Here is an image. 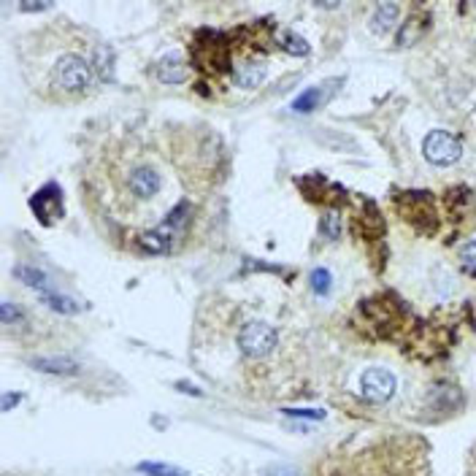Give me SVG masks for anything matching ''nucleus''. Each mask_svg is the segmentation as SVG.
<instances>
[{"mask_svg": "<svg viewBox=\"0 0 476 476\" xmlns=\"http://www.w3.org/2000/svg\"><path fill=\"white\" fill-rule=\"evenodd\" d=\"M190 214H192V206L187 201H181L179 206H173L171 214L166 216L155 230H149V233H144L138 238V247L144 252H149V255H168L173 249V241L184 233V227L190 222Z\"/></svg>", "mask_w": 476, "mask_h": 476, "instance_id": "nucleus-1", "label": "nucleus"}, {"mask_svg": "<svg viewBox=\"0 0 476 476\" xmlns=\"http://www.w3.org/2000/svg\"><path fill=\"white\" fill-rule=\"evenodd\" d=\"M52 87L68 95H82L92 87V65L79 54H63L52 68Z\"/></svg>", "mask_w": 476, "mask_h": 476, "instance_id": "nucleus-2", "label": "nucleus"}, {"mask_svg": "<svg viewBox=\"0 0 476 476\" xmlns=\"http://www.w3.org/2000/svg\"><path fill=\"white\" fill-rule=\"evenodd\" d=\"M279 344V333L273 325L262 322V319H252L238 330V349L244 357L249 360H262L268 357Z\"/></svg>", "mask_w": 476, "mask_h": 476, "instance_id": "nucleus-3", "label": "nucleus"}, {"mask_svg": "<svg viewBox=\"0 0 476 476\" xmlns=\"http://www.w3.org/2000/svg\"><path fill=\"white\" fill-rule=\"evenodd\" d=\"M422 155L433 166L449 168V166H455L463 157V144H460L457 135H452L446 130H433L422 141Z\"/></svg>", "mask_w": 476, "mask_h": 476, "instance_id": "nucleus-4", "label": "nucleus"}, {"mask_svg": "<svg viewBox=\"0 0 476 476\" xmlns=\"http://www.w3.org/2000/svg\"><path fill=\"white\" fill-rule=\"evenodd\" d=\"M206 38H209V41H203V36H198V41L192 46V57H195L198 68L212 71V73L227 68V63H230V49H227L225 38H222L219 33H212V30H206Z\"/></svg>", "mask_w": 476, "mask_h": 476, "instance_id": "nucleus-5", "label": "nucleus"}, {"mask_svg": "<svg viewBox=\"0 0 476 476\" xmlns=\"http://www.w3.org/2000/svg\"><path fill=\"white\" fill-rule=\"evenodd\" d=\"M395 389H398V379L387 368H368L360 376V392L371 403H387L395 395Z\"/></svg>", "mask_w": 476, "mask_h": 476, "instance_id": "nucleus-6", "label": "nucleus"}, {"mask_svg": "<svg viewBox=\"0 0 476 476\" xmlns=\"http://www.w3.org/2000/svg\"><path fill=\"white\" fill-rule=\"evenodd\" d=\"M125 187H128V192L135 201H152L163 190V176H160L157 168H152L146 163L144 166H133L128 179H125Z\"/></svg>", "mask_w": 476, "mask_h": 476, "instance_id": "nucleus-7", "label": "nucleus"}, {"mask_svg": "<svg viewBox=\"0 0 476 476\" xmlns=\"http://www.w3.org/2000/svg\"><path fill=\"white\" fill-rule=\"evenodd\" d=\"M30 209H33V214L38 216L41 222H54V219H60L63 212H65V209H63L60 187H57V184H46V187H41V190L33 195Z\"/></svg>", "mask_w": 476, "mask_h": 476, "instance_id": "nucleus-8", "label": "nucleus"}, {"mask_svg": "<svg viewBox=\"0 0 476 476\" xmlns=\"http://www.w3.org/2000/svg\"><path fill=\"white\" fill-rule=\"evenodd\" d=\"M30 365L41 374H54V376H76L82 371V363L71 360V357H36L30 360Z\"/></svg>", "mask_w": 476, "mask_h": 476, "instance_id": "nucleus-9", "label": "nucleus"}, {"mask_svg": "<svg viewBox=\"0 0 476 476\" xmlns=\"http://www.w3.org/2000/svg\"><path fill=\"white\" fill-rule=\"evenodd\" d=\"M265 79V65L258 63V60H244L233 68V82L236 87H244V89H255V87L262 84Z\"/></svg>", "mask_w": 476, "mask_h": 476, "instance_id": "nucleus-10", "label": "nucleus"}, {"mask_svg": "<svg viewBox=\"0 0 476 476\" xmlns=\"http://www.w3.org/2000/svg\"><path fill=\"white\" fill-rule=\"evenodd\" d=\"M187 76H190V68L176 54H168V57H163L157 63V79L163 84H181V82H187Z\"/></svg>", "mask_w": 476, "mask_h": 476, "instance_id": "nucleus-11", "label": "nucleus"}, {"mask_svg": "<svg viewBox=\"0 0 476 476\" xmlns=\"http://www.w3.org/2000/svg\"><path fill=\"white\" fill-rule=\"evenodd\" d=\"M398 11H400L398 3H379L376 11H374V16H371V30L376 36L389 33L395 27V22H398Z\"/></svg>", "mask_w": 476, "mask_h": 476, "instance_id": "nucleus-12", "label": "nucleus"}, {"mask_svg": "<svg viewBox=\"0 0 476 476\" xmlns=\"http://www.w3.org/2000/svg\"><path fill=\"white\" fill-rule=\"evenodd\" d=\"M322 87H325V84L308 87V89H306L303 95H298V98H295V103H293V111H295V114H311L314 109H319L322 98H328Z\"/></svg>", "mask_w": 476, "mask_h": 476, "instance_id": "nucleus-13", "label": "nucleus"}, {"mask_svg": "<svg viewBox=\"0 0 476 476\" xmlns=\"http://www.w3.org/2000/svg\"><path fill=\"white\" fill-rule=\"evenodd\" d=\"M41 301L49 306V308H54L57 314H79L84 306L82 303H76L73 298H68V295H60L57 290H49V293H41Z\"/></svg>", "mask_w": 476, "mask_h": 476, "instance_id": "nucleus-14", "label": "nucleus"}, {"mask_svg": "<svg viewBox=\"0 0 476 476\" xmlns=\"http://www.w3.org/2000/svg\"><path fill=\"white\" fill-rule=\"evenodd\" d=\"M16 276H19L27 287H33V290H38V293H49V290H54L52 282H49V276H46L43 271H38V268L22 265V268H16Z\"/></svg>", "mask_w": 476, "mask_h": 476, "instance_id": "nucleus-15", "label": "nucleus"}, {"mask_svg": "<svg viewBox=\"0 0 476 476\" xmlns=\"http://www.w3.org/2000/svg\"><path fill=\"white\" fill-rule=\"evenodd\" d=\"M422 30H425V22H422L420 16H409V19L403 22L400 33H398V46H409V43H414L420 36H422Z\"/></svg>", "mask_w": 476, "mask_h": 476, "instance_id": "nucleus-16", "label": "nucleus"}, {"mask_svg": "<svg viewBox=\"0 0 476 476\" xmlns=\"http://www.w3.org/2000/svg\"><path fill=\"white\" fill-rule=\"evenodd\" d=\"M138 471L146 476H192L190 471L179 468V466H168V463H138Z\"/></svg>", "mask_w": 476, "mask_h": 476, "instance_id": "nucleus-17", "label": "nucleus"}, {"mask_svg": "<svg viewBox=\"0 0 476 476\" xmlns=\"http://www.w3.org/2000/svg\"><path fill=\"white\" fill-rule=\"evenodd\" d=\"M308 282H311V290H314L317 295H328V293H330V282H333V276H330L328 268H314L311 276H308Z\"/></svg>", "mask_w": 476, "mask_h": 476, "instance_id": "nucleus-18", "label": "nucleus"}, {"mask_svg": "<svg viewBox=\"0 0 476 476\" xmlns=\"http://www.w3.org/2000/svg\"><path fill=\"white\" fill-rule=\"evenodd\" d=\"M322 233H325V238H330V241H339L341 238V216L339 212H325L322 216Z\"/></svg>", "mask_w": 476, "mask_h": 476, "instance_id": "nucleus-19", "label": "nucleus"}, {"mask_svg": "<svg viewBox=\"0 0 476 476\" xmlns=\"http://www.w3.org/2000/svg\"><path fill=\"white\" fill-rule=\"evenodd\" d=\"M111 63H114L111 52H109L106 46H98V49H95V68H98V73H100L103 82L111 79Z\"/></svg>", "mask_w": 476, "mask_h": 476, "instance_id": "nucleus-20", "label": "nucleus"}, {"mask_svg": "<svg viewBox=\"0 0 476 476\" xmlns=\"http://www.w3.org/2000/svg\"><path fill=\"white\" fill-rule=\"evenodd\" d=\"M282 49H284V52H290V54H295V57L308 54V46H306V41H303L301 36H295V33H284V36H282Z\"/></svg>", "mask_w": 476, "mask_h": 476, "instance_id": "nucleus-21", "label": "nucleus"}, {"mask_svg": "<svg viewBox=\"0 0 476 476\" xmlns=\"http://www.w3.org/2000/svg\"><path fill=\"white\" fill-rule=\"evenodd\" d=\"M460 262H463L471 273H476V238H471L468 244L460 247Z\"/></svg>", "mask_w": 476, "mask_h": 476, "instance_id": "nucleus-22", "label": "nucleus"}, {"mask_svg": "<svg viewBox=\"0 0 476 476\" xmlns=\"http://www.w3.org/2000/svg\"><path fill=\"white\" fill-rule=\"evenodd\" d=\"M284 414L287 417H303V420H322L325 417V411H319V409H284Z\"/></svg>", "mask_w": 476, "mask_h": 476, "instance_id": "nucleus-23", "label": "nucleus"}, {"mask_svg": "<svg viewBox=\"0 0 476 476\" xmlns=\"http://www.w3.org/2000/svg\"><path fill=\"white\" fill-rule=\"evenodd\" d=\"M0 319H3V325H11L14 319H22V311H16L14 303H3L0 306Z\"/></svg>", "mask_w": 476, "mask_h": 476, "instance_id": "nucleus-24", "label": "nucleus"}, {"mask_svg": "<svg viewBox=\"0 0 476 476\" xmlns=\"http://www.w3.org/2000/svg\"><path fill=\"white\" fill-rule=\"evenodd\" d=\"M16 403H22V395L19 392H5L3 400H0V411H11Z\"/></svg>", "mask_w": 476, "mask_h": 476, "instance_id": "nucleus-25", "label": "nucleus"}, {"mask_svg": "<svg viewBox=\"0 0 476 476\" xmlns=\"http://www.w3.org/2000/svg\"><path fill=\"white\" fill-rule=\"evenodd\" d=\"M43 8H49L46 3H22L19 5V11H43Z\"/></svg>", "mask_w": 476, "mask_h": 476, "instance_id": "nucleus-26", "label": "nucleus"}, {"mask_svg": "<svg viewBox=\"0 0 476 476\" xmlns=\"http://www.w3.org/2000/svg\"><path fill=\"white\" fill-rule=\"evenodd\" d=\"M176 387L181 389V392H187V395H201V389L192 387V385H187V382H176Z\"/></svg>", "mask_w": 476, "mask_h": 476, "instance_id": "nucleus-27", "label": "nucleus"}, {"mask_svg": "<svg viewBox=\"0 0 476 476\" xmlns=\"http://www.w3.org/2000/svg\"><path fill=\"white\" fill-rule=\"evenodd\" d=\"M273 476H298L295 471H290V468H282V471H276Z\"/></svg>", "mask_w": 476, "mask_h": 476, "instance_id": "nucleus-28", "label": "nucleus"}]
</instances>
